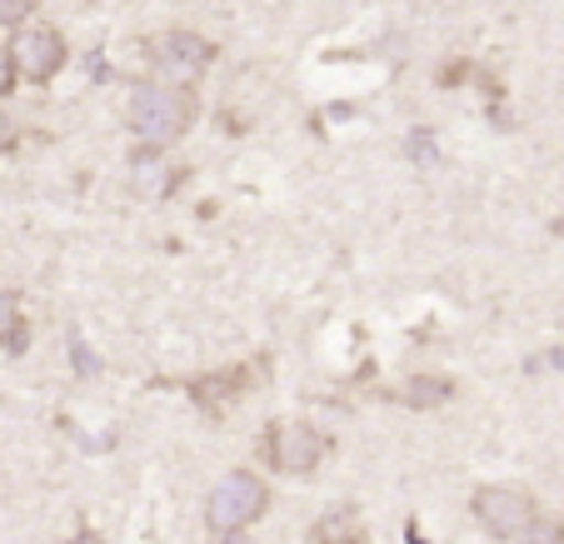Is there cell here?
Listing matches in <instances>:
<instances>
[{
	"mask_svg": "<svg viewBox=\"0 0 564 544\" xmlns=\"http://www.w3.org/2000/svg\"><path fill=\"white\" fill-rule=\"evenodd\" d=\"M195 116H200V106H195L191 86H165V80H150V86H135V96H130V130H135L145 145H175V140L185 135V130L195 126Z\"/></svg>",
	"mask_w": 564,
	"mask_h": 544,
	"instance_id": "obj_1",
	"label": "cell"
},
{
	"mask_svg": "<svg viewBox=\"0 0 564 544\" xmlns=\"http://www.w3.org/2000/svg\"><path fill=\"white\" fill-rule=\"evenodd\" d=\"M265 510H270V485L250 470H230L210 490V500H205V520H210V530L220 534V540L225 534L250 530Z\"/></svg>",
	"mask_w": 564,
	"mask_h": 544,
	"instance_id": "obj_2",
	"label": "cell"
},
{
	"mask_svg": "<svg viewBox=\"0 0 564 544\" xmlns=\"http://www.w3.org/2000/svg\"><path fill=\"white\" fill-rule=\"evenodd\" d=\"M145 61L155 70V80H165V86H195L215 65V45L195 31H165L145 45Z\"/></svg>",
	"mask_w": 564,
	"mask_h": 544,
	"instance_id": "obj_3",
	"label": "cell"
},
{
	"mask_svg": "<svg viewBox=\"0 0 564 544\" xmlns=\"http://www.w3.org/2000/svg\"><path fill=\"white\" fill-rule=\"evenodd\" d=\"M469 510H475L479 530L490 534V540H520V534L540 520L534 500L524 490H514V485H485V490H475Z\"/></svg>",
	"mask_w": 564,
	"mask_h": 544,
	"instance_id": "obj_4",
	"label": "cell"
},
{
	"mask_svg": "<svg viewBox=\"0 0 564 544\" xmlns=\"http://www.w3.org/2000/svg\"><path fill=\"white\" fill-rule=\"evenodd\" d=\"M65 65V35L55 25H25L21 35L11 41V70L31 86H45L55 80Z\"/></svg>",
	"mask_w": 564,
	"mask_h": 544,
	"instance_id": "obj_5",
	"label": "cell"
},
{
	"mask_svg": "<svg viewBox=\"0 0 564 544\" xmlns=\"http://www.w3.org/2000/svg\"><path fill=\"white\" fill-rule=\"evenodd\" d=\"M325 449H330V439L315 425H275L265 435V459L280 475H310L325 459Z\"/></svg>",
	"mask_w": 564,
	"mask_h": 544,
	"instance_id": "obj_6",
	"label": "cell"
},
{
	"mask_svg": "<svg viewBox=\"0 0 564 544\" xmlns=\"http://www.w3.org/2000/svg\"><path fill=\"white\" fill-rule=\"evenodd\" d=\"M181 181H185V165H171L160 145H145L135 161H130V185H135V195H145V200H165Z\"/></svg>",
	"mask_w": 564,
	"mask_h": 544,
	"instance_id": "obj_7",
	"label": "cell"
},
{
	"mask_svg": "<svg viewBox=\"0 0 564 544\" xmlns=\"http://www.w3.org/2000/svg\"><path fill=\"white\" fill-rule=\"evenodd\" d=\"M240 390H246V370H215V374H205V380L191 384V395L200 400V410H210V415H225Z\"/></svg>",
	"mask_w": 564,
	"mask_h": 544,
	"instance_id": "obj_8",
	"label": "cell"
},
{
	"mask_svg": "<svg viewBox=\"0 0 564 544\" xmlns=\"http://www.w3.org/2000/svg\"><path fill=\"white\" fill-rule=\"evenodd\" d=\"M449 395H455V384H449V380H435V374H415V380L400 390V400H405L410 410H440Z\"/></svg>",
	"mask_w": 564,
	"mask_h": 544,
	"instance_id": "obj_9",
	"label": "cell"
},
{
	"mask_svg": "<svg viewBox=\"0 0 564 544\" xmlns=\"http://www.w3.org/2000/svg\"><path fill=\"white\" fill-rule=\"evenodd\" d=\"M0 345H6L11 355H21L25 345H31L25 320H21V300H15L11 290H0Z\"/></svg>",
	"mask_w": 564,
	"mask_h": 544,
	"instance_id": "obj_10",
	"label": "cell"
},
{
	"mask_svg": "<svg viewBox=\"0 0 564 544\" xmlns=\"http://www.w3.org/2000/svg\"><path fill=\"white\" fill-rule=\"evenodd\" d=\"M520 544H564V520H534L520 534Z\"/></svg>",
	"mask_w": 564,
	"mask_h": 544,
	"instance_id": "obj_11",
	"label": "cell"
},
{
	"mask_svg": "<svg viewBox=\"0 0 564 544\" xmlns=\"http://www.w3.org/2000/svg\"><path fill=\"white\" fill-rule=\"evenodd\" d=\"M41 11V0H0V25H25Z\"/></svg>",
	"mask_w": 564,
	"mask_h": 544,
	"instance_id": "obj_12",
	"label": "cell"
},
{
	"mask_svg": "<svg viewBox=\"0 0 564 544\" xmlns=\"http://www.w3.org/2000/svg\"><path fill=\"white\" fill-rule=\"evenodd\" d=\"M70 544H106V540H100V534L96 530H80V534H75V540Z\"/></svg>",
	"mask_w": 564,
	"mask_h": 544,
	"instance_id": "obj_13",
	"label": "cell"
},
{
	"mask_svg": "<svg viewBox=\"0 0 564 544\" xmlns=\"http://www.w3.org/2000/svg\"><path fill=\"white\" fill-rule=\"evenodd\" d=\"M225 544H250V540H246V530H240V534H225Z\"/></svg>",
	"mask_w": 564,
	"mask_h": 544,
	"instance_id": "obj_14",
	"label": "cell"
}]
</instances>
